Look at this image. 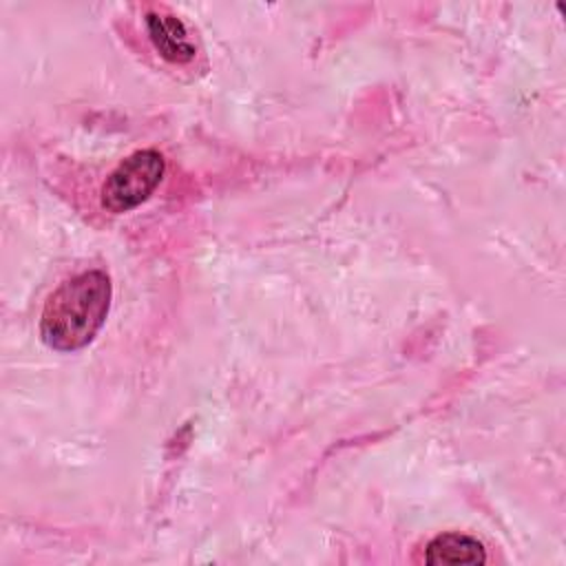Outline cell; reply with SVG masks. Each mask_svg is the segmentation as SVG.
<instances>
[{"label": "cell", "instance_id": "4", "mask_svg": "<svg viewBox=\"0 0 566 566\" xmlns=\"http://www.w3.org/2000/svg\"><path fill=\"white\" fill-rule=\"evenodd\" d=\"M424 562L427 564H484L486 562V551L484 546L462 533H442L436 535L427 548H424Z\"/></svg>", "mask_w": 566, "mask_h": 566}, {"label": "cell", "instance_id": "3", "mask_svg": "<svg viewBox=\"0 0 566 566\" xmlns=\"http://www.w3.org/2000/svg\"><path fill=\"white\" fill-rule=\"evenodd\" d=\"M146 27H148V35H150L155 49L159 51V55L164 60L175 62V64H184V62H190L195 57V46L188 40L186 27L179 18L161 15L157 11H148L146 13Z\"/></svg>", "mask_w": 566, "mask_h": 566}, {"label": "cell", "instance_id": "2", "mask_svg": "<svg viewBox=\"0 0 566 566\" xmlns=\"http://www.w3.org/2000/svg\"><path fill=\"white\" fill-rule=\"evenodd\" d=\"M164 177V157L155 148L135 150L104 181L102 206L108 212H128L142 206Z\"/></svg>", "mask_w": 566, "mask_h": 566}, {"label": "cell", "instance_id": "1", "mask_svg": "<svg viewBox=\"0 0 566 566\" xmlns=\"http://www.w3.org/2000/svg\"><path fill=\"white\" fill-rule=\"evenodd\" d=\"M111 279L102 270H88L60 283L46 298L40 336L55 352L86 347L102 329L111 307Z\"/></svg>", "mask_w": 566, "mask_h": 566}]
</instances>
